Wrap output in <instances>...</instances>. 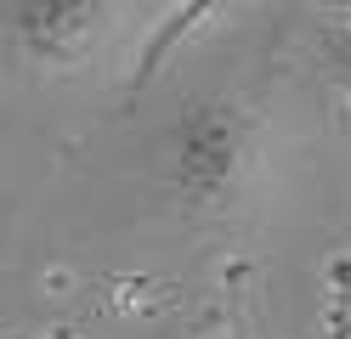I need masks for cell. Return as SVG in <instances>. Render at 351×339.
I'll return each mask as SVG.
<instances>
[{
	"instance_id": "obj_1",
	"label": "cell",
	"mask_w": 351,
	"mask_h": 339,
	"mask_svg": "<svg viewBox=\"0 0 351 339\" xmlns=\"http://www.w3.org/2000/svg\"><path fill=\"white\" fill-rule=\"evenodd\" d=\"M261 147H267V125L261 113L232 97V90H210L193 97L165 130V181L193 215H221L244 198L250 175L261 170Z\"/></svg>"
},
{
	"instance_id": "obj_2",
	"label": "cell",
	"mask_w": 351,
	"mask_h": 339,
	"mask_svg": "<svg viewBox=\"0 0 351 339\" xmlns=\"http://www.w3.org/2000/svg\"><path fill=\"white\" fill-rule=\"evenodd\" d=\"M114 17L119 6H102V0H12L6 45L34 74H74L102 51Z\"/></svg>"
},
{
	"instance_id": "obj_3",
	"label": "cell",
	"mask_w": 351,
	"mask_h": 339,
	"mask_svg": "<svg viewBox=\"0 0 351 339\" xmlns=\"http://www.w3.org/2000/svg\"><path fill=\"white\" fill-rule=\"evenodd\" d=\"M317 51H323V68H328V79H335L340 102L351 108V17L323 23V34H317Z\"/></svg>"
}]
</instances>
